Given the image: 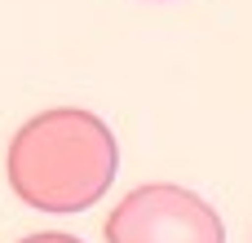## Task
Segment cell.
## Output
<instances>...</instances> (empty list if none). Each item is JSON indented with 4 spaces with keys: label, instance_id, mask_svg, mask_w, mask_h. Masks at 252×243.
I'll return each mask as SVG.
<instances>
[{
    "label": "cell",
    "instance_id": "6da1fadb",
    "mask_svg": "<svg viewBox=\"0 0 252 243\" xmlns=\"http://www.w3.org/2000/svg\"><path fill=\"white\" fill-rule=\"evenodd\" d=\"M115 177V142L75 106L40 111L9 142V186L40 213H80Z\"/></svg>",
    "mask_w": 252,
    "mask_h": 243
},
{
    "label": "cell",
    "instance_id": "7a4b0ae2",
    "mask_svg": "<svg viewBox=\"0 0 252 243\" xmlns=\"http://www.w3.org/2000/svg\"><path fill=\"white\" fill-rule=\"evenodd\" d=\"M22 243H80V239H71V235H27Z\"/></svg>",
    "mask_w": 252,
    "mask_h": 243
}]
</instances>
